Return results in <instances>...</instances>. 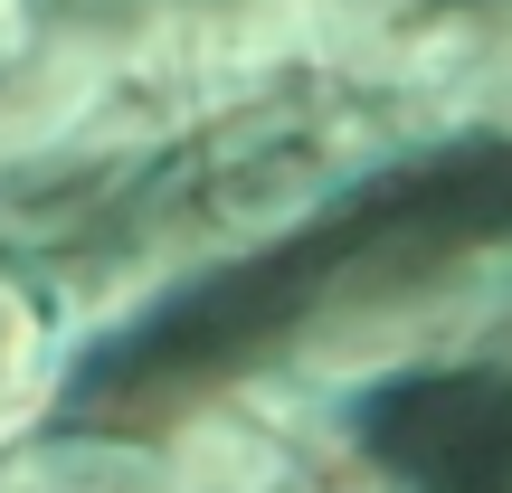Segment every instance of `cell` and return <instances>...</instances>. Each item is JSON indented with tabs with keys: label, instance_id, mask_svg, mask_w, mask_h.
Listing matches in <instances>:
<instances>
[{
	"label": "cell",
	"instance_id": "7a4b0ae2",
	"mask_svg": "<svg viewBox=\"0 0 512 493\" xmlns=\"http://www.w3.org/2000/svg\"><path fill=\"white\" fill-rule=\"evenodd\" d=\"M361 446L408 493H512V380L418 370L361 399Z\"/></svg>",
	"mask_w": 512,
	"mask_h": 493
},
{
	"label": "cell",
	"instance_id": "6da1fadb",
	"mask_svg": "<svg viewBox=\"0 0 512 493\" xmlns=\"http://www.w3.org/2000/svg\"><path fill=\"white\" fill-rule=\"evenodd\" d=\"M484 238H512V152H456V162H418L399 181H370L351 200H332L323 219H304L294 238L200 275L171 304H152L133 332H114L67 380L57 427L152 437V427L190 418L200 399H219L228 380H247L256 361L294 351L323 313L389 294V285H418L427 266H446Z\"/></svg>",
	"mask_w": 512,
	"mask_h": 493
}]
</instances>
